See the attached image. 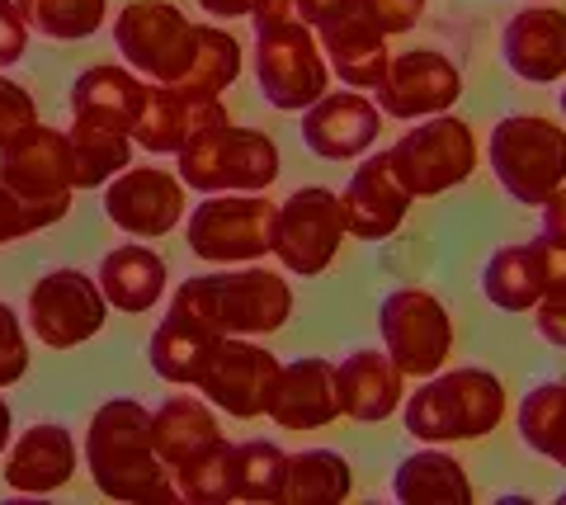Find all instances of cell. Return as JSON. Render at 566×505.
<instances>
[{"instance_id":"6da1fadb","label":"cell","mask_w":566,"mask_h":505,"mask_svg":"<svg viewBox=\"0 0 566 505\" xmlns=\"http://www.w3.org/2000/svg\"><path fill=\"white\" fill-rule=\"evenodd\" d=\"M81 463L95 492L109 501H175V477L151 444V411L137 397H109L85 425Z\"/></svg>"},{"instance_id":"7a4b0ae2","label":"cell","mask_w":566,"mask_h":505,"mask_svg":"<svg viewBox=\"0 0 566 505\" xmlns=\"http://www.w3.org/2000/svg\"><path fill=\"white\" fill-rule=\"evenodd\" d=\"M170 312L212 336H274L293 317V284L264 265H218L175 288Z\"/></svg>"},{"instance_id":"3957f363","label":"cell","mask_w":566,"mask_h":505,"mask_svg":"<svg viewBox=\"0 0 566 505\" xmlns=\"http://www.w3.org/2000/svg\"><path fill=\"white\" fill-rule=\"evenodd\" d=\"M510 392L491 369H439L420 378L416 392L401 402V425L416 444H468L505 421Z\"/></svg>"},{"instance_id":"277c9868","label":"cell","mask_w":566,"mask_h":505,"mask_svg":"<svg viewBox=\"0 0 566 505\" xmlns=\"http://www.w3.org/2000/svg\"><path fill=\"white\" fill-rule=\"evenodd\" d=\"M251 24H255L251 66L270 109L303 114L307 104H316L331 91V66L322 43H316V29L297 20L289 0H270L264 10L251 14Z\"/></svg>"},{"instance_id":"5b68a950","label":"cell","mask_w":566,"mask_h":505,"mask_svg":"<svg viewBox=\"0 0 566 505\" xmlns=\"http://www.w3.org/2000/svg\"><path fill=\"white\" fill-rule=\"evenodd\" d=\"M279 170H283V156L274 137L260 128H237V124L193 133L175 151V176L193 194H270Z\"/></svg>"},{"instance_id":"8992f818","label":"cell","mask_w":566,"mask_h":505,"mask_svg":"<svg viewBox=\"0 0 566 505\" xmlns=\"http://www.w3.org/2000/svg\"><path fill=\"white\" fill-rule=\"evenodd\" d=\"M486 161L510 199L538 208L557 185H566V128L543 114H505L491 128Z\"/></svg>"},{"instance_id":"52a82bcc","label":"cell","mask_w":566,"mask_h":505,"mask_svg":"<svg viewBox=\"0 0 566 505\" xmlns=\"http://www.w3.org/2000/svg\"><path fill=\"white\" fill-rule=\"evenodd\" d=\"M270 194H203L189 208L185 241L203 265H260L274 251Z\"/></svg>"},{"instance_id":"ba28073f","label":"cell","mask_w":566,"mask_h":505,"mask_svg":"<svg viewBox=\"0 0 566 505\" xmlns=\"http://www.w3.org/2000/svg\"><path fill=\"white\" fill-rule=\"evenodd\" d=\"M476 133L449 114L434 118H416V128H406L392 147H387V161L401 176V185L411 189V199H439L449 189L468 185L476 170Z\"/></svg>"},{"instance_id":"9c48e42d","label":"cell","mask_w":566,"mask_h":505,"mask_svg":"<svg viewBox=\"0 0 566 505\" xmlns=\"http://www.w3.org/2000/svg\"><path fill=\"white\" fill-rule=\"evenodd\" d=\"M345 203L335 189L326 185H303L293 189L289 199L279 203L274 213V260L283 265V274L297 278H316L335 265V255L345 246Z\"/></svg>"},{"instance_id":"30bf717a","label":"cell","mask_w":566,"mask_h":505,"mask_svg":"<svg viewBox=\"0 0 566 505\" xmlns=\"http://www.w3.org/2000/svg\"><path fill=\"white\" fill-rule=\"evenodd\" d=\"M382 350L406 378H430L453 355V317L430 288H392L378 303Z\"/></svg>"},{"instance_id":"8fae6325","label":"cell","mask_w":566,"mask_h":505,"mask_svg":"<svg viewBox=\"0 0 566 505\" xmlns=\"http://www.w3.org/2000/svg\"><path fill=\"white\" fill-rule=\"evenodd\" d=\"M193 20L175 0H128L114 14V48L142 81L175 85L189 62Z\"/></svg>"},{"instance_id":"7c38bea8","label":"cell","mask_w":566,"mask_h":505,"mask_svg":"<svg viewBox=\"0 0 566 505\" xmlns=\"http://www.w3.org/2000/svg\"><path fill=\"white\" fill-rule=\"evenodd\" d=\"M104 322H109V303H104L99 284L71 265L48 270L39 284L29 288L24 326L48 350H76V345L99 336Z\"/></svg>"},{"instance_id":"4fadbf2b","label":"cell","mask_w":566,"mask_h":505,"mask_svg":"<svg viewBox=\"0 0 566 505\" xmlns=\"http://www.w3.org/2000/svg\"><path fill=\"white\" fill-rule=\"evenodd\" d=\"M274 378H279V355H270L255 336H218L208 350V364L193 392H203L218 415L232 421H260L270 411L274 397Z\"/></svg>"},{"instance_id":"5bb4252c","label":"cell","mask_w":566,"mask_h":505,"mask_svg":"<svg viewBox=\"0 0 566 505\" xmlns=\"http://www.w3.org/2000/svg\"><path fill=\"white\" fill-rule=\"evenodd\" d=\"M104 218L133 241H161L185 222L189 189L166 166H128L99 189Z\"/></svg>"},{"instance_id":"9a60e30c","label":"cell","mask_w":566,"mask_h":505,"mask_svg":"<svg viewBox=\"0 0 566 505\" xmlns=\"http://www.w3.org/2000/svg\"><path fill=\"white\" fill-rule=\"evenodd\" d=\"M374 99H378L382 118H401V124L449 114L453 104L463 99V72H458V62L439 48L392 52L382 81L374 85Z\"/></svg>"},{"instance_id":"2e32d148","label":"cell","mask_w":566,"mask_h":505,"mask_svg":"<svg viewBox=\"0 0 566 505\" xmlns=\"http://www.w3.org/2000/svg\"><path fill=\"white\" fill-rule=\"evenodd\" d=\"M0 180H6L14 194L66 213L71 199H76V161H71L66 128H48V124L24 128L0 151Z\"/></svg>"},{"instance_id":"e0dca14e","label":"cell","mask_w":566,"mask_h":505,"mask_svg":"<svg viewBox=\"0 0 566 505\" xmlns=\"http://www.w3.org/2000/svg\"><path fill=\"white\" fill-rule=\"evenodd\" d=\"M501 62L524 85L566 81V10L557 0H524L501 29Z\"/></svg>"},{"instance_id":"ac0fdd59","label":"cell","mask_w":566,"mask_h":505,"mask_svg":"<svg viewBox=\"0 0 566 505\" xmlns=\"http://www.w3.org/2000/svg\"><path fill=\"white\" fill-rule=\"evenodd\" d=\"M303 147L322 161H359L378 147L382 133V109L374 95L364 91H326L316 104L303 109Z\"/></svg>"},{"instance_id":"d6986e66","label":"cell","mask_w":566,"mask_h":505,"mask_svg":"<svg viewBox=\"0 0 566 505\" xmlns=\"http://www.w3.org/2000/svg\"><path fill=\"white\" fill-rule=\"evenodd\" d=\"M232 124L222 95H193L180 85H156L147 81V95H142V109L133 118V143L151 156H175L193 133Z\"/></svg>"},{"instance_id":"ffe728a7","label":"cell","mask_w":566,"mask_h":505,"mask_svg":"<svg viewBox=\"0 0 566 505\" xmlns=\"http://www.w3.org/2000/svg\"><path fill=\"white\" fill-rule=\"evenodd\" d=\"M345 228L349 236L359 241H387L401 232L406 213H411V189L401 185V176L387 161V151L378 156H359V166H354V176L345 185Z\"/></svg>"},{"instance_id":"44dd1931","label":"cell","mask_w":566,"mask_h":505,"mask_svg":"<svg viewBox=\"0 0 566 505\" xmlns=\"http://www.w3.org/2000/svg\"><path fill=\"white\" fill-rule=\"evenodd\" d=\"M0 477L20 496H52L76 477V434L57 421H33L0 459Z\"/></svg>"},{"instance_id":"7402d4cb","label":"cell","mask_w":566,"mask_h":505,"mask_svg":"<svg viewBox=\"0 0 566 505\" xmlns=\"http://www.w3.org/2000/svg\"><path fill=\"white\" fill-rule=\"evenodd\" d=\"M270 421L279 430H326L340 421V382H335V364L322 355H303L279 364L274 397H270Z\"/></svg>"},{"instance_id":"603a6c76","label":"cell","mask_w":566,"mask_h":505,"mask_svg":"<svg viewBox=\"0 0 566 505\" xmlns=\"http://www.w3.org/2000/svg\"><path fill=\"white\" fill-rule=\"evenodd\" d=\"M316 43L326 52L331 76H340V85L349 91H374L382 81L387 62H392V48H387V33L368 20V14L354 6L340 20H331L316 29Z\"/></svg>"},{"instance_id":"cb8c5ba5","label":"cell","mask_w":566,"mask_h":505,"mask_svg":"<svg viewBox=\"0 0 566 505\" xmlns=\"http://www.w3.org/2000/svg\"><path fill=\"white\" fill-rule=\"evenodd\" d=\"M335 382H340V415L364 425L387 421L406 402V374L387 350H349L335 364Z\"/></svg>"},{"instance_id":"d4e9b609","label":"cell","mask_w":566,"mask_h":505,"mask_svg":"<svg viewBox=\"0 0 566 505\" xmlns=\"http://www.w3.org/2000/svg\"><path fill=\"white\" fill-rule=\"evenodd\" d=\"M166 278H170V270H166L161 251L147 246V241H123V246H114L99 260L95 284L114 312L137 317V312H151L166 298Z\"/></svg>"},{"instance_id":"484cf974","label":"cell","mask_w":566,"mask_h":505,"mask_svg":"<svg viewBox=\"0 0 566 505\" xmlns=\"http://www.w3.org/2000/svg\"><path fill=\"white\" fill-rule=\"evenodd\" d=\"M218 440H227V434H222V421H218V407H212L203 392L199 397L175 392L151 411V444H156V454L166 459L170 473L185 459L203 454L208 444H218Z\"/></svg>"},{"instance_id":"4316f807","label":"cell","mask_w":566,"mask_h":505,"mask_svg":"<svg viewBox=\"0 0 566 505\" xmlns=\"http://www.w3.org/2000/svg\"><path fill=\"white\" fill-rule=\"evenodd\" d=\"M142 95H147V81H142L133 66L99 62V66H85V72L71 81L66 109H71V118H99V124H118L133 133Z\"/></svg>"},{"instance_id":"83f0119b","label":"cell","mask_w":566,"mask_h":505,"mask_svg":"<svg viewBox=\"0 0 566 505\" xmlns=\"http://www.w3.org/2000/svg\"><path fill=\"white\" fill-rule=\"evenodd\" d=\"M392 496L401 505H472V477L444 444H424L406 454L392 473Z\"/></svg>"},{"instance_id":"f1b7e54d","label":"cell","mask_w":566,"mask_h":505,"mask_svg":"<svg viewBox=\"0 0 566 505\" xmlns=\"http://www.w3.org/2000/svg\"><path fill=\"white\" fill-rule=\"evenodd\" d=\"M245 72V48L232 29H222L218 20L212 24H193V39H189V62L180 72V91L193 95H227Z\"/></svg>"},{"instance_id":"f546056e","label":"cell","mask_w":566,"mask_h":505,"mask_svg":"<svg viewBox=\"0 0 566 505\" xmlns=\"http://www.w3.org/2000/svg\"><path fill=\"white\" fill-rule=\"evenodd\" d=\"M212 330H203L199 322L180 317V312H166L161 322L151 330V345H147V364L151 374L161 382H175V388H193L208 364V350H212Z\"/></svg>"},{"instance_id":"4dcf8cb0","label":"cell","mask_w":566,"mask_h":505,"mask_svg":"<svg viewBox=\"0 0 566 505\" xmlns=\"http://www.w3.org/2000/svg\"><path fill=\"white\" fill-rule=\"evenodd\" d=\"M71 161H76V189H104L118 170L133 166V133L99 118H71Z\"/></svg>"},{"instance_id":"1f68e13d","label":"cell","mask_w":566,"mask_h":505,"mask_svg":"<svg viewBox=\"0 0 566 505\" xmlns=\"http://www.w3.org/2000/svg\"><path fill=\"white\" fill-rule=\"evenodd\" d=\"M482 298L501 312H534L543 298V270L534 241H515V246L491 251L482 265Z\"/></svg>"},{"instance_id":"d6a6232c","label":"cell","mask_w":566,"mask_h":505,"mask_svg":"<svg viewBox=\"0 0 566 505\" xmlns=\"http://www.w3.org/2000/svg\"><path fill=\"white\" fill-rule=\"evenodd\" d=\"M354 492V467L340 449H303L289 454L279 505H340Z\"/></svg>"},{"instance_id":"836d02e7","label":"cell","mask_w":566,"mask_h":505,"mask_svg":"<svg viewBox=\"0 0 566 505\" xmlns=\"http://www.w3.org/2000/svg\"><path fill=\"white\" fill-rule=\"evenodd\" d=\"M515 430H520L524 449L562 463V454H566V378H543L520 397Z\"/></svg>"},{"instance_id":"e575fe53","label":"cell","mask_w":566,"mask_h":505,"mask_svg":"<svg viewBox=\"0 0 566 505\" xmlns=\"http://www.w3.org/2000/svg\"><path fill=\"white\" fill-rule=\"evenodd\" d=\"M29 29L52 43H81L95 39L109 20V0H14Z\"/></svg>"},{"instance_id":"d590c367","label":"cell","mask_w":566,"mask_h":505,"mask_svg":"<svg viewBox=\"0 0 566 505\" xmlns=\"http://www.w3.org/2000/svg\"><path fill=\"white\" fill-rule=\"evenodd\" d=\"M283 473H289V454H283L274 440H241V444H232L237 501L279 505L283 501Z\"/></svg>"},{"instance_id":"8d00e7d4","label":"cell","mask_w":566,"mask_h":505,"mask_svg":"<svg viewBox=\"0 0 566 505\" xmlns=\"http://www.w3.org/2000/svg\"><path fill=\"white\" fill-rule=\"evenodd\" d=\"M170 477H175V492H180L185 501H199V505H227V501H237V486H232V444H227V440L208 444L203 454L185 459Z\"/></svg>"},{"instance_id":"74e56055","label":"cell","mask_w":566,"mask_h":505,"mask_svg":"<svg viewBox=\"0 0 566 505\" xmlns=\"http://www.w3.org/2000/svg\"><path fill=\"white\" fill-rule=\"evenodd\" d=\"M66 213H57V208H43L33 203L24 194H14V189L0 180V246H10V241H24L33 232L52 228V222H62Z\"/></svg>"},{"instance_id":"f35d334b","label":"cell","mask_w":566,"mask_h":505,"mask_svg":"<svg viewBox=\"0 0 566 505\" xmlns=\"http://www.w3.org/2000/svg\"><path fill=\"white\" fill-rule=\"evenodd\" d=\"M29 374V326L10 303H0V392Z\"/></svg>"},{"instance_id":"ab89813d","label":"cell","mask_w":566,"mask_h":505,"mask_svg":"<svg viewBox=\"0 0 566 505\" xmlns=\"http://www.w3.org/2000/svg\"><path fill=\"white\" fill-rule=\"evenodd\" d=\"M33 124H39V104H33V95L20 81H10L6 72H0V151Z\"/></svg>"},{"instance_id":"60d3db41","label":"cell","mask_w":566,"mask_h":505,"mask_svg":"<svg viewBox=\"0 0 566 505\" xmlns=\"http://www.w3.org/2000/svg\"><path fill=\"white\" fill-rule=\"evenodd\" d=\"M359 10L387 33V39H397V33H411L420 24L424 0H359Z\"/></svg>"},{"instance_id":"b9f144b4","label":"cell","mask_w":566,"mask_h":505,"mask_svg":"<svg viewBox=\"0 0 566 505\" xmlns=\"http://www.w3.org/2000/svg\"><path fill=\"white\" fill-rule=\"evenodd\" d=\"M29 20L20 14V6L14 0H0V72H10L14 62H24L29 52Z\"/></svg>"},{"instance_id":"7bdbcfd3","label":"cell","mask_w":566,"mask_h":505,"mask_svg":"<svg viewBox=\"0 0 566 505\" xmlns=\"http://www.w3.org/2000/svg\"><path fill=\"white\" fill-rule=\"evenodd\" d=\"M528 317H534V330H538L547 345L566 350V293H543L538 307L528 312Z\"/></svg>"},{"instance_id":"ee69618b","label":"cell","mask_w":566,"mask_h":505,"mask_svg":"<svg viewBox=\"0 0 566 505\" xmlns=\"http://www.w3.org/2000/svg\"><path fill=\"white\" fill-rule=\"evenodd\" d=\"M538 270H543V293H566V241L538 236Z\"/></svg>"},{"instance_id":"f6af8a7d","label":"cell","mask_w":566,"mask_h":505,"mask_svg":"<svg viewBox=\"0 0 566 505\" xmlns=\"http://www.w3.org/2000/svg\"><path fill=\"white\" fill-rule=\"evenodd\" d=\"M293 6V14L303 20L307 29H322V24H331V20H340V14H349L359 0H289Z\"/></svg>"},{"instance_id":"bcb514c9","label":"cell","mask_w":566,"mask_h":505,"mask_svg":"<svg viewBox=\"0 0 566 505\" xmlns=\"http://www.w3.org/2000/svg\"><path fill=\"white\" fill-rule=\"evenodd\" d=\"M538 236H547V241H566V185H557L553 194L538 203Z\"/></svg>"},{"instance_id":"7dc6e473","label":"cell","mask_w":566,"mask_h":505,"mask_svg":"<svg viewBox=\"0 0 566 505\" xmlns=\"http://www.w3.org/2000/svg\"><path fill=\"white\" fill-rule=\"evenodd\" d=\"M270 0H199V10L212 14L218 24H232V20H251L255 10H264Z\"/></svg>"},{"instance_id":"c3c4849f","label":"cell","mask_w":566,"mask_h":505,"mask_svg":"<svg viewBox=\"0 0 566 505\" xmlns=\"http://www.w3.org/2000/svg\"><path fill=\"white\" fill-rule=\"evenodd\" d=\"M10 440H14V411H10V402H6V392H0V459H6Z\"/></svg>"},{"instance_id":"681fc988","label":"cell","mask_w":566,"mask_h":505,"mask_svg":"<svg viewBox=\"0 0 566 505\" xmlns=\"http://www.w3.org/2000/svg\"><path fill=\"white\" fill-rule=\"evenodd\" d=\"M557 104H562V118H566V91H562V95H557Z\"/></svg>"},{"instance_id":"f907efd6","label":"cell","mask_w":566,"mask_h":505,"mask_svg":"<svg viewBox=\"0 0 566 505\" xmlns=\"http://www.w3.org/2000/svg\"><path fill=\"white\" fill-rule=\"evenodd\" d=\"M557 501H562V505H566V486H562V492H557Z\"/></svg>"},{"instance_id":"816d5d0a","label":"cell","mask_w":566,"mask_h":505,"mask_svg":"<svg viewBox=\"0 0 566 505\" xmlns=\"http://www.w3.org/2000/svg\"><path fill=\"white\" fill-rule=\"evenodd\" d=\"M557 467H566V454H562V463H557Z\"/></svg>"}]
</instances>
